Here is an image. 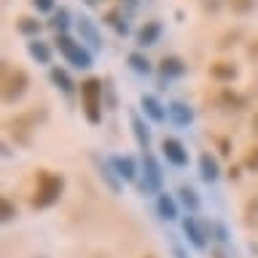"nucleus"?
Listing matches in <instances>:
<instances>
[{
	"instance_id": "obj_1",
	"label": "nucleus",
	"mask_w": 258,
	"mask_h": 258,
	"mask_svg": "<svg viewBox=\"0 0 258 258\" xmlns=\"http://www.w3.org/2000/svg\"><path fill=\"white\" fill-rule=\"evenodd\" d=\"M48 118V110L46 105H35V108H27L22 113H16L6 121V132L14 137L16 145H22V148H30L32 145V137L40 126H43V121Z\"/></svg>"
},
{
	"instance_id": "obj_2",
	"label": "nucleus",
	"mask_w": 258,
	"mask_h": 258,
	"mask_svg": "<svg viewBox=\"0 0 258 258\" xmlns=\"http://www.w3.org/2000/svg\"><path fill=\"white\" fill-rule=\"evenodd\" d=\"M64 194V177L59 172H48V169H38L35 177V191L30 197V207L32 210H46L54 202H59Z\"/></svg>"
},
{
	"instance_id": "obj_3",
	"label": "nucleus",
	"mask_w": 258,
	"mask_h": 258,
	"mask_svg": "<svg viewBox=\"0 0 258 258\" xmlns=\"http://www.w3.org/2000/svg\"><path fill=\"white\" fill-rule=\"evenodd\" d=\"M27 86H30L27 70H22V68H16V64L3 59V64H0V97H3V102L6 105L19 102L27 94Z\"/></svg>"
},
{
	"instance_id": "obj_4",
	"label": "nucleus",
	"mask_w": 258,
	"mask_h": 258,
	"mask_svg": "<svg viewBox=\"0 0 258 258\" xmlns=\"http://www.w3.org/2000/svg\"><path fill=\"white\" fill-rule=\"evenodd\" d=\"M102 81L100 78H86L81 81V108L89 124H100L102 121V108H105V97H102Z\"/></svg>"
},
{
	"instance_id": "obj_5",
	"label": "nucleus",
	"mask_w": 258,
	"mask_h": 258,
	"mask_svg": "<svg viewBox=\"0 0 258 258\" xmlns=\"http://www.w3.org/2000/svg\"><path fill=\"white\" fill-rule=\"evenodd\" d=\"M56 48H59V54L64 56V59H68L73 68H92V51H89V48H84L78 43V40H73L68 32H64V35H56Z\"/></svg>"
},
{
	"instance_id": "obj_6",
	"label": "nucleus",
	"mask_w": 258,
	"mask_h": 258,
	"mask_svg": "<svg viewBox=\"0 0 258 258\" xmlns=\"http://www.w3.org/2000/svg\"><path fill=\"white\" fill-rule=\"evenodd\" d=\"M143 175H145V180H143V185H140L143 191H161L164 172H161L159 159L153 156V153H148V151H143Z\"/></svg>"
},
{
	"instance_id": "obj_7",
	"label": "nucleus",
	"mask_w": 258,
	"mask_h": 258,
	"mask_svg": "<svg viewBox=\"0 0 258 258\" xmlns=\"http://www.w3.org/2000/svg\"><path fill=\"white\" fill-rule=\"evenodd\" d=\"M183 234H185V239H188L197 250H205V247H207L210 229H207V223H205V221H199L197 215L183 218Z\"/></svg>"
},
{
	"instance_id": "obj_8",
	"label": "nucleus",
	"mask_w": 258,
	"mask_h": 258,
	"mask_svg": "<svg viewBox=\"0 0 258 258\" xmlns=\"http://www.w3.org/2000/svg\"><path fill=\"white\" fill-rule=\"evenodd\" d=\"M161 153H164V159L175 167L188 164V151H185V145L177 140V137H164V140H161Z\"/></svg>"
},
{
	"instance_id": "obj_9",
	"label": "nucleus",
	"mask_w": 258,
	"mask_h": 258,
	"mask_svg": "<svg viewBox=\"0 0 258 258\" xmlns=\"http://www.w3.org/2000/svg\"><path fill=\"white\" fill-rule=\"evenodd\" d=\"M76 27L81 32V43H89L94 51H97V48H102V38H100V32H97L94 22L89 19V16H81V19L76 22Z\"/></svg>"
},
{
	"instance_id": "obj_10",
	"label": "nucleus",
	"mask_w": 258,
	"mask_h": 258,
	"mask_svg": "<svg viewBox=\"0 0 258 258\" xmlns=\"http://www.w3.org/2000/svg\"><path fill=\"white\" fill-rule=\"evenodd\" d=\"M239 76V68L234 62H226V59H218L210 64V78L213 81H221V84H231L234 78Z\"/></svg>"
},
{
	"instance_id": "obj_11",
	"label": "nucleus",
	"mask_w": 258,
	"mask_h": 258,
	"mask_svg": "<svg viewBox=\"0 0 258 258\" xmlns=\"http://www.w3.org/2000/svg\"><path fill=\"white\" fill-rule=\"evenodd\" d=\"M199 175L205 183H215L218 177H221V167H218V159L213 156L210 151H205L199 156Z\"/></svg>"
},
{
	"instance_id": "obj_12",
	"label": "nucleus",
	"mask_w": 258,
	"mask_h": 258,
	"mask_svg": "<svg viewBox=\"0 0 258 258\" xmlns=\"http://www.w3.org/2000/svg\"><path fill=\"white\" fill-rule=\"evenodd\" d=\"M129 124H132V135H135L137 145H140L143 151H148V145H151V132H148V126H145V121H143V116H140L137 110L129 113Z\"/></svg>"
},
{
	"instance_id": "obj_13",
	"label": "nucleus",
	"mask_w": 258,
	"mask_h": 258,
	"mask_svg": "<svg viewBox=\"0 0 258 258\" xmlns=\"http://www.w3.org/2000/svg\"><path fill=\"white\" fill-rule=\"evenodd\" d=\"M110 167L116 169V175L121 177V180H135L137 177V164L132 156H110Z\"/></svg>"
},
{
	"instance_id": "obj_14",
	"label": "nucleus",
	"mask_w": 258,
	"mask_h": 258,
	"mask_svg": "<svg viewBox=\"0 0 258 258\" xmlns=\"http://www.w3.org/2000/svg\"><path fill=\"white\" fill-rule=\"evenodd\" d=\"M185 70H188V64H185L180 56H164V59L159 62V73L164 78H183Z\"/></svg>"
},
{
	"instance_id": "obj_15",
	"label": "nucleus",
	"mask_w": 258,
	"mask_h": 258,
	"mask_svg": "<svg viewBox=\"0 0 258 258\" xmlns=\"http://www.w3.org/2000/svg\"><path fill=\"white\" fill-rule=\"evenodd\" d=\"M140 108L145 110V116H148L151 121H156V124H161V121L167 118L164 105H161L153 94H143V97H140Z\"/></svg>"
},
{
	"instance_id": "obj_16",
	"label": "nucleus",
	"mask_w": 258,
	"mask_h": 258,
	"mask_svg": "<svg viewBox=\"0 0 258 258\" xmlns=\"http://www.w3.org/2000/svg\"><path fill=\"white\" fill-rule=\"evenodd\" d=\"M215 102H218V108H221V110H234V113L245 108V97L237 94V92H231V89H221L218 97H215Z\"/></svg>"
},
{
	"instance_id": "obj_17",
	"label": "nucleus",
	"mask_w": 258,
	"mask_h": 258,
	"mask_svg": "<svg viewBox=\"0 0 258 258\" xmlns=\"http://www.w3.org/2000/svg\"><path fill=\"white\" fill-rule=\"evenodd\" d=\"M167 116L172 118L177 126H188L191 121H194V110L185 102H169L167 105Z\"/></svg>"
},
{
	"instance_id": "obj_18",
	"label": "nucleus",
	"mask_w": 258,
	"mask_h": 258,
	"mask_svg": "<svg viewBox=\"0 0 258 258\" xmlns=\"http://www.w3.org/2000/svg\"><path fill=\"white\" fill-rule=\"evenodd\" d=\"M159 35H161V24L159 22H145L140 30H137V43H140L143 48L145 46H153L159 40Z\"/></svg>"
},
{
	"instance_id": "obj_19",
	"label": "nucleus",
	"mask_w": 258,
	"mask_h": 258,
	"mask_svg": "<svg viewBox=\"0 0 258 258\" xmlns=\"http://www.w3.org/2000/svg\"><path fill=\"white\" fill-rule=\"evenodd\" d=\"M27 51H30V56L35 62H40V64H48L51 62V48H48V43H43L40 38H32L30 43H27Z\"/></svg>"
},
{
	"instance_id": "obj_20",
	"label": "nucleus",
	"mask_w": 258,
	"mask_h": 258,
	"mask_svg": "<svg viewBox=\"0 0 258 258\" xmlns=\"http://www.w3.org/2000/svg\"><path fill=\"white\" fill-rule=\"evenodd\" d=\"M156 210H159V218H164V221H175L177 218V205H175V199L169 197V194H159Z\"/></svg>"
},
{
	"instance_id": "obj_21",
	"label": "nucleus",
	"mask_w": 258,
	"mask_h": 258,
	"mask_svg": "<svg viewBox=\"0 0 258 258\" xmlns=\"http://www.w3.org/2000/svg\"><path fill=\"white\" fill-rule=\"evenodd\" d=\"M48 76H51V84H54L56 89H62L64 94H70L73 89H76L73 78L68 76V70H62V68H51V73H48Z\"/></svg>"
},
{
	"instance_id": "obj_22",
	"label": "nucleus",
	"mask_w": 258,
	"mask_h": 258,
	"mask_svg": "<svg viewBox=\"0 0 258 258\" xmlns=\"http://www.w3.org/2000/svg\"><path fill=\"white\" fill-rule=\"evenodd\" d=\"M40 27H43V24H40L35 16H19V19H16V32H22V35H27V38H35L40 32Z\"/></svg>"
},
{
	"instance_id": "obj_23",
	"label": "nucleus",
	"mask_w": 258,
	"mask_h": 258,
	"mask_svg": "<svg viewBox=\"0 0 258 258\" xmlns=\"http://www.w3.org/2000/svg\"><path fill=\"white\" fill-rule=\"evenodd\" d=\"M105 24H108V27H113L118 35H126V32H129V24H126L124 14H121L118 8H110V11L105 14Z\"/></svg>"
},
{
	"instance_id": "obj_24",
	"label": "nucleus",
	"mask_w": 258,
	"mask_h": 258,
	"mask_svg": "<svg viewBox=\"0 0 258 258\" xmlns=\"http://www.w3.org/2000/svg\"><path fill=\"white\" fill-rule=\"evenodd\" d=\"M97 167H100V177H102L105 183H108V188H110L113 194H118V191H121V183H118V175H116V169L110 167V161H100Z\"/></svg>"
},
{
	"instance_id": "obj_25",
	"label": "nucleus",
	"mask_w": 258,
	"mask_h": 258,
	"mask_svg": "<svg viewBox=\"0 0 258 258\" xmlns=\"http://www.w3.org/2000/svg\"><path fill=\"white\" fill-rule=\"evenodd\" d=\"M48 27L56 30V35H64L68 27H70V11H68V8H59V11L54 14V19L48 22Z\"/></svg>"
},
{
	"instance_id": "obj_26",
	"label": "nucleus",
	"mask_w": 258,
	"mask_h": 258,
	"mask_svg": "<svg viewBox=\"0 0 258 258\" xmlns=\"http://www.w3.org/2000/svg\"><path fill=\"white\" fill-rule=\"evenodd\" d=\"M126 62H129V68H132L135 73H140V76H148V73H151L148 56H143L140 51H132V54L126 56Z\"/></svg>"
},
{
	"instance_id": "obj_27",
	"label": "nucleus",
	"mask_w": 258,
	"mask_h": 258,
	"mask_svg": "<svg viewBox=\"0 0 258 258\" xmlns=\"http://www.w3.org/2000/svg\"><path fill=\"white\" fill-rule=\"evenodd\" d=\"M177 197H180V202L191 210V213H197V210H199V194L194 191L191 185H180V188H177Z\"/></svg>"
},
{
	"instance_id": "obj_28",
	"label": "nucleus",
	"mask_w": 258,
	"mask_h": 258,
	"mask_svg": "<svg viewBox=\"0 0 258 258\" xmlns=\"http://www.w3.org/2000/svg\"><path fill=\"white\" fill-rule=\"evenodd\" d=\"M226 6L231 8V14H237V16H247V14H253V11H255L258 0H229Z\"/></svg>"
},
{
	"instance_id": "obj_29",
	"label": "nucleus",
	"mask_w": 258,
	"mask_h": 258,
	"mask_svg": "<svg viewBox=\"0 0 258 258\" xmlns=\"http://www.w3.org/2000/svg\"><path fill=\"white\" fill-rule=\"evenodd\" d=\"M0 213H3L0 218H3L6 223L14 221V218H16V205H14V202L8 199V197H3V199H0Z\"/></svg>"
},
{
	"instance_id": "obj_30",
	"label": "nucleus",
	"mask_w": 258,
	"mask_h": 258,
	"mask_svg": "<svg viewBox=\"0 0 258 258\" xmlns=\"http://www.w3.org/2000/svg\"><path fill=\"white\" fill-rule=\"evenodd\" d=\"M245 221L247 223H258V194L253 199H247V205H245Z\"/></svg>"
},
{
	"instance_id": "obj_31",
	"label": "nucleus",
	"mask_w": 258,
	"mask_h": 258,
	"mask_svg": "<svg viewBox=\"0 0 258 258\" xmlns=\"http://www.w3.org/2000/svg\"><path fill=\"white\" fill-rule=\"evenodd\" d=\"M226 3H229V0H199V6L205 14H218Z\"/></svg>"
},
{
	"instance_id": "obj_32",
	"label": "nucleus",
	"mask_w": 258,
	"mask_h": 258,
	"mask_svg": "<svg viewBox=\"0 0 258 258\" xmlns=\"http://www.w3.org/2000/svg\"><path fill=\"white\" fill-rule=\"evenodd\" d=\"M242 164H245L247 172H258V145L247 151V156H245V161H242Z\"/></svg>"
},
{
	"instance_id": "obj_33",
	"label": "nucleus",
	"mask_w": 258,
	"mask_h": 258,
	"mask_svg": "<svg viewBox=\"0 0 258 258\" xmlns=\"http://www.w3.org/2000/svg\"><path fill=\"white\" fill-rule=\"evenodd\" d=\"M237 40H239V30H234V32H226V35L221 38V43H218V46H221V48H229V46L237 43Z\"/></svg>"
},
{
	"instance_id": "obj_34",
	"label": "nucleus",
	"mask_w": 258,
	"mask_h": 258,
	"mask_svg": "<svg viewBox=\"0 0 258 258\" xmlns=\"http://www.w3.org/2000/svg\"><path fill=\"white\" fill-rule=\"evenodd\" d=\"M32 6H35L40 14H48V11H54V0H32Z\"/></svg>"
},
{
	"instance_id": "obj_35",
	"label": "nucleus",
	"mask_w": 258,
	"mask_h": 258,
	"mask_svg": "<svg viewBox=\"0 0 258 258\" xmlns=\"http://www.w3.org/2000/svg\"><path fill=\"white\" fill-rule=\"evenodd\" d=\"M218 145H221V153H226V156H229V140H218Z\"/></svg>"
},
{
	"instance_id": "obj_36",
	"label": "nucleus",
	"mask_w": 258,
	"mask_h": 258,
	"mask_svg": "<svg viewBox=\"0 0 258 258\" xmlns=\"http://www.w3.org/2000/svg\"><path fill=\"white\" fill-rule=\"evenodd\" d=\"M250 126H253V135H258V110L253 113V121H250Z\"/></svg>"
},
{
	"instance_id": "obj_37",
	"label": "nucleus",
	"mask_w": 258,
	"mask_h": 258,
	"mask_svg": "<svg viewBox=\"0 0 258 258\" xmlns=\"http://www.w3.org/2000/svg\"><path fill=\"white\" fill-rule=\"evenodd\" d=\"M229 177H231V180H237V177H239V169L231 167V169H229Z\"/></svg>"
},
{
	"instance_id": "obj_38",
	"label": "nucleus",
	"mask_w": 258,
	"mask_h": 258,
	"mask_svg": "<svg viewBox=\"0 0 258 258\" xmlns=\"http://www.w3.org/2000/svg\"><path fill=\"white\" fill-rule=\"evenodd\" d=\"M35 258H46V255H35Z\"/></svg>"
},
{
	"instance_id": "obj_39",
	"label": "nucleus",
	"mask_w": 258,
	"mask_h": 258,
	"mask_svg": "<svg viewBox=\"0 0 258 258\" xmlns=\"http://www.w3.org/2000/svg\"><path fill=\"white\" fill-rule=\"evenodd\" d=\"M145 258H153V255H145Z\"/></svg>"
}]
</instances>
